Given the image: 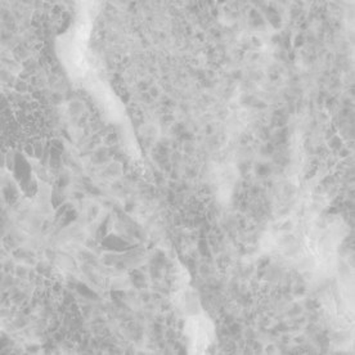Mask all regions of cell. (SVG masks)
<instances>
[{
  "mask_svg": "<svg viewBox=\"0 0 355 355\" xmlns=\"http://www.w3.org/2000/svg\"><path fill=\"white\" fill-rule=\"evenodd\" d=\"M186 334L192 354H204L213 341V326L210 320L200 314L191 315L187 320Z\"/></svg>",
  "mask_w": 355,
  "mask_h": 355,
  "instance_id": "obj_1",
  "label": "cell"
}]
</instances>
